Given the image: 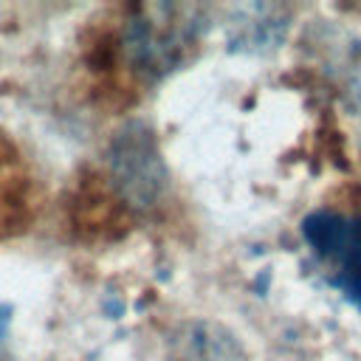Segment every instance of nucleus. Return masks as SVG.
Listing matches in <instances>:
<instances>
[{
  "mask_svg": "<svg viewBox=\"0 0 361 361\" xmlns=\"http://www.w3.org/2000/svg\"><path fill=\"white\" fill-rule=\"evenodd\" d=\"M302 237L327 285L361 307V214L313 212L302 223Z\"/></svg>",
  "mask_w": 361,
  "mask_h": 361,
  "instance_id": "nucleus-1",
  "label": "nucleus"
}]
</instances>
